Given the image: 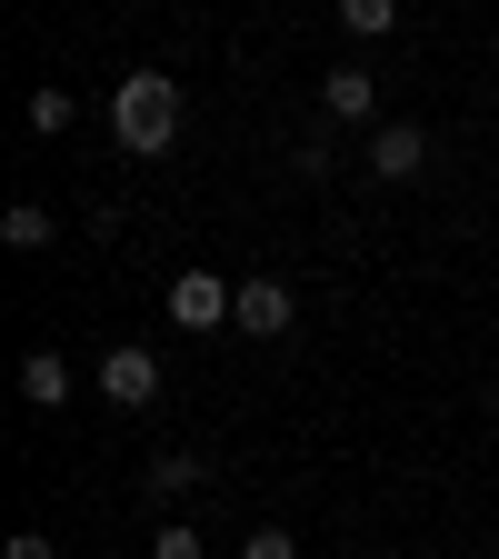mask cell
I'll use <instances>...</instances> for the list:
<instances>
[{
    "label": "cell",
    "mask_w": 499,
    "mask_h": 559,
    "mask_svg": "<svg viewBox=\"0 0 499 559\" xmlns=\"http://www.w3.org/2000/svg\"><path fill=\"white\" fill-rule=\"evenodd\" d=\"M70 120H81V100H70L60 81H40V91H31V130L50 140V130H70Z\"/></svg>",
    "instance_id": "cell-11"
},
{
    "label": "cell",
    "mask_w": 499,
    "mask_h": 559,
    "mask_svg": "<svg viewBox=\"0 0 499 559\" xmlns=\"http://www.w3.org/2000/svg\"><path fill=\"white\" fill-rule=\"evenodd\" d=\"M151 559H210V549H200L190 520H161V530H151Z\"/></svg>",
    "instance_id": "cell-12"
},
{
    "label": "cell",
    "mask_w": 499,
    "mask_h": 559,
    "mask_svg": "<svg viewBox=\"0 0 499 559\" xmlns=\"http://www.w3.org/2000/svg\"><path fill=\"white\" fill-rule=\"evenodd\" d=\"M240 559H300V539H290V530H280V520H260V530L240 539Z\"/></svg>",
    "instance_id": "cell-13"
},
{
    "label": "cell",
    "mask_w": 499,
    "mask_h": 559,
    "mask_svg": "<svg viewBox=\"0 0 499 559\" xmlns=\"http://www.w3.org/2000/svg\"><path fill=\"white\" fill-rule=\"evenodd\" d=\"M0 559H60V549H50V530H11V539H0Z\"/></svg>",
    "instance_id": "cell-14"
},
{
    "label": "cell",
    "mask_w": 499,
    "mask_h": 559,
    "mask_svg": "<svg viewBox=\"0 0 499 559\" xmlns=\"http://www.w3.org/2000/svg\"><path fill=\"white\" fill-rule=\"evenodd\" d=\"M340 31H349V40H390V31H400V0H349Z\"/></svg>",
    "instance_id": "cell-10"
},
{
    "label": "cell",
    "mask_w": 499,
    "mask_h": 559,
    "mask_svg": "<svg viewBox=\"0 0 499 559\" xmlns=\"http://www.w3.org/2000/svg\"><path fill=\"white\" fill-rule=\"evenodd\" d=\"M0 240H11V250L31 260V250H50V240H60V221H50L40 200H11V210H0Z\"/></svg>",
    "instance_id": "cell-9"
},
{
    "label": "cell",
    "mask_w": 499,
    "mask_h": 559,
    "mask_svg": "<svg viewBox=\"0 0 499 559\" xmlns=\"http://www.w3.org/2000/svg\"><path fill=\"white\" fill-rule=\"evenodd\" d=\"M320 110L330 120H380V81H370L360 60H330L320 70Z\"/></svg>",
    "instance_id": "cell-6"
},
{
    "label": "cell",
    "mask_w": 499,
    "mask_h": 559,
    "mask_svg": "<svg viewBox=\"0 0 499 559\" xmlns=\"http://www.w3.org/2000/svg\"><path fill=\"white\" fill-rule=\"evenodd\" d=\"M230 330H240V340H290V330H300L290 280H280V270H250V280H240V310H230Z\"/></svg>",
    "instance_id": "cell-2"
},
{
    "label": "cell",
    "mask_w": 499,
    "mask_h": 559,
    "mask_svg": "<svg viewBox=\"0 0 499 559\" xmlns=\"http://www.w3.org/2000/svg\"><path fill=\"white\" fill-rule=\"evenodd\" d=\"M21 400L31 409H60L70 400V360H60V349H31V360H21Z\"/></svg>",
    "instance_id": "cell-8"
},
{
    "label": "cell",
    "mask_w": 499,
    "mask_h": 559,
    "mask_svg": "<svg viewBox=\"0 0 499 559\" xmlns=\"http://www.w3.org/2000/svg\"><path fill=\"white\" fill-rule=\"evenodd\" d=\"M489 430H499V390H489Z\"/></svg>",
    "instance_id": "cell-15"
},
{
    "label": "cell",
    "mask_w": 499,
    "mask_h": 559,
    "mask_svg": "<svg viewBox=\"0 0 499 559\" xmlns=\"http://www.w3.org/2000/svg\"><path fill=\"white\" fill-rule=\"evenodd\" d=\"M230 310H240V280H221V270H180L170 280V320L180 330H230Z\"/></svg>",
    "instance_id": "cell-3"
},
{
    "label": "cell",
    "mask_w": 499,
    "mask_h": 559,
    "mask_svg": "<svg viewBox=\"0 0 499 559\" xmlns=\"http://www.w3.org/2000/svg\"><path fill=\"white\" fill-rule=\"evenodd\" d=\"M110 130H120L130 160H161L180 140V81H170V70H130V81L110 91Z\"/></svg>",
    "instance_id": "cell-1"
},
{
    "label": "cell",
    "mask_w": 499,
    "mask_h": 559,
    "mask_svg": "<svg viewBox=\"0 0 499 559\" xmlns=\"http://www.w3.org/2000/svg\"><path fill=\"white\" fill-rule=\"evenodd\" d=\"M370 170L380 180H419V170H430V130H419V120H380L370 130Z\"/></svg>",
    "instance_id": "cell-5"
},
{
    "label": "cell",
    "mask_w": 499,
    "mask_h": 559,
    "mask_svg": "<svg viewBox=\"0 0 499 559\" xmlns=\"http://www.w3.org/2000/svg\"><path fill=\"white\" fill-rule=\"evenodd\" d=\"M100 400H120V409H151L161 400V360L140 340H110L100 349Z\"/></svg>",
    "instance_id": "cell-4"
},
{
    "label": "cell",
    "mask_w": 499,
    "mask_h": 559,
    "mask_svg": "<svg viewBox=\"0 0 499 559\" xmlns=\"http://www.w3.org/2000/svg\"><path fill=\"white\" fill-rule=\"evenodd\" d=\"M210 469H200V450H161L151 469H140V489H151V500H190Z\"/></svg>",
    "instance_id": "cell-7"
}]
</instances>
